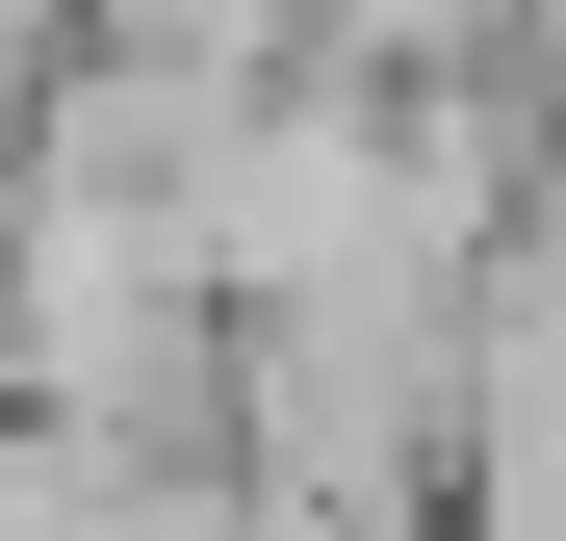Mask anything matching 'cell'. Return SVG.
<instances>
[{
  "label": "cell",
  "instance_id": "cell-2",
  "mask_svg": "<svg viewBox=\"0 0 566 541\" xmlns=\"http://www.w3.org/2000/svg\"><path fill=\"white\" fill-rule=\"evenodd\" d=\"M77 27H129V52H232V77H283V52H310V0H77Z\"/></svg>",
  "mask_w": 566,
  "mask_h": 541
},
{
  "label": "cell",
  "instance_id": "cell-1",
  "mask_svg": "<svg viewBox=\"0 0 566 541\" xmlns=\"http://www.w3.org/2000/svg\"><path fill=\"white\" fill-rule=\"evenodd\" d=\"M232 465H258L283 516L438 541V516H463V284H310V310H232Z\"/></svg>",
  "mask_w": 566,
  "mask_h": 541
}]
</instances>
